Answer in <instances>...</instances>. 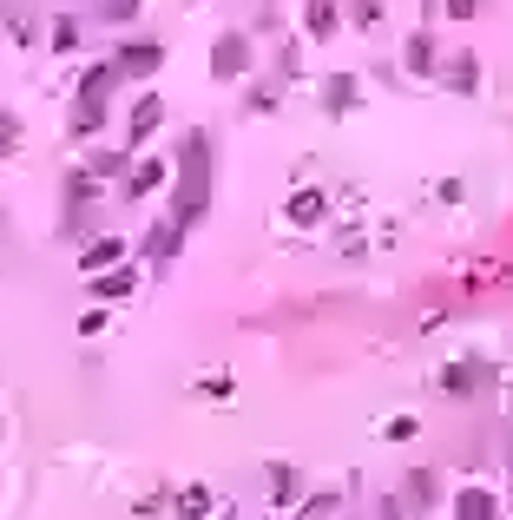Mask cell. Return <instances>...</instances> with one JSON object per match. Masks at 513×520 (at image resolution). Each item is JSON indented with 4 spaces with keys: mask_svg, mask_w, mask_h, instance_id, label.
Wrapping results in <instances>:
<instances>
[{
    "mask_svg": "<svg viewBox=\"0 0 513 520\" xmlns=\"http://www.w3.org/2000/svg\"><path fill=\"white\" fill-rule=\"evenodd\" d=\"M336 514V494H310V501L296 507V520H329Z\"/></svg>",
    "mask_w": 513,
    "mask_h": 520,
    "instance_id": "6",
    "label": "cell"
},
{
    "mask_svg": "<svg viewBox=\"0 0 513 520\" xmlns=\"http://www.w3.org/2000/svg\"><path fill=\"white\" fill-rule=\"evenodd\" d=\"M119 251H125L119 237H99L93 251H86V270H99V264H119Z\"/></svg>",
    "mask_w": 513,
    "mask_h": 520,
    "instance_id": "5",
    "label": "cell"
},
{
    "mask_svg": "<svg viewBox=\"0 0 513 520\" xmlns=\"http://www.w3.org/2000/svg\"><path fill=\"white\" fill-rule=\"evenodd\" d=\"M290 218H323V205H316V191H303V198H296V205H290Z\"/></svg>",
    "mask_w": 513,
    "mask_h": 520,
    "instance_id": "11",
    "label": "cell"
},
{
    "mask_svg": "<svg viewBox=\"0 0 513 520\" xmlns=\"http://www.w3.org/2000/svg\"><path fill=\"white\" fill-rule=\"evenodd\" d=\"M178 514H185V520H211V494H204V488H185V494H178Z\"/></svg>",
    "mask_w": 513,
    "mask_h": 520,
    "instance_id": "3",
    "label": "cell"
},
{
    "mask_svg": "<svg viewBox=\"0 0 513 520\" xmlns=\"http://www.w3.org/2000/svg\"><path fill=\"white\" fill-rule=\"evenodd\" d=\"M296 488H303L296 468H270V494H277V501H296Z\"/></svg>",
    "mask_w": 513,
    "mask_h": 520,
    "instance_id": "4",
    "label": "cell"
},
{
    "mask_svg": "<svg viewBox=\"0 0 513 520\" xmlns=\"http://www.w3.org/2000/svg\"><path fill=\"white\" fill-rule=\"evenodd\" d=\"M152 126H158V99H139V112H132V139H145Z\"/></svg>",
    "mask_w": 513,
    "mask_h": 520,
    "instance_id": "8",
    "label": "cell"
},
{
    "mask_svg": "<svg viewBox=\"0 0 513 520\" xmlns=\"http://www.w3.org/2000/svg\"><path fill=\"white\" fill-rule=\"evenodd\" d=\"M507 402H513V395H507Z\"/></svg>",
    "mask_w": 513,
    "mask_h": 520,
    "instance_id": "13",
    "label": "cell"
},
{
    "mask_svg": "<svg viewBox=\"0 0 513 520\" xmlns=\"http://www.w3.org/2000/svg\"><path fill=\"white\" fill-rule=\"evenodd\" d=\"M382 435H389V442H408V435H415V415H395V422L382 428Z\"/></svg>",
    "mask_w": 513,
    "mask_h": 520,
    "instance_id": "12",
    "label": "cell"
},
{
    "mask_svg": "<svg viewBox=\"0 0 513 520\" xmlns=\"http://www.w3.org/2000/svg\"><path fill=\"white\" fill-rule=\"evenodd\" d=\"M349 93H356V79H329V106H336V112L349 106Z\"/></svg>",
    "mask_w": 513,
    "mask_h": 520,
    "instance_id": "10",
    "label": "cell"
},
{
    "mask_svg": "<svg viewBox=\"0 0 513 520\" xmlns=\"http://www.w3.org/2000/svg\"><path fill=\"white\" fill-rule=\"evenodd\" d=\"M454 514H461V520H494L500 501L487 488H461V494H454Z\"/></svg>",
    "mask_w": 513,
    "mask_h": 520,
    "instance_id": "1",
    "label": "cell"
},
{
    "mask_svg": "<svg viewBox=\"0 0 513 520\" xmlns=\"http://www.w3.org/2000/svg\"><path fill=\"white\" fill-rule=\"evenodd\" d=\"M408 501H415V507H435V501H441V481H435L428 468H421V474H408Z\"/></svg>",
    "mask_w": 513,
    "mask_h": 520,
    "instance_id": "2",
    "label": "cell"
},
{
    "mask_svg": "<svg viewBox=\"0 0 513 520\" xmlns=\"http://www.w3.org/2000/svg\"><path fill=\"white\" fill-rule=\"evenodd\" d=\"M171 244H178V224H158V231L145 237V251L152 257H171Z\"/></svg>",
    "mask_w": 513,
    "mask_h": 520,
    "instance_id": "7",
    "label": "cell"
},
{
    "mask_svg": "<svg viewBox=\"0 0 513 520\" xmlns=\"http://www.w3.org/2000/svg\"><path fill=\"white\" fill-rule=\"evenodd\" d=\"M14 139H20V119L14 112H0V152H14Z\"/></svg>",
    "mask_w": 513,
    "mask_h": 520,
    "instance_id": "9",
    "label": "cell"
},
{
    "mask_svg": "<svg viewBox=\"0 0 513 520\" xmlns=\"http://www.w3.org/2000/svg\"><path fill=\"white\" fill-rule=\"evenodd\" d=\"M231 520H237V514H231Z\"/></svg>",
    "mask_w": 513,
    "mask_h": 520,
    "instance_id": "14",
    "label": "cell"
}]
</instances>
